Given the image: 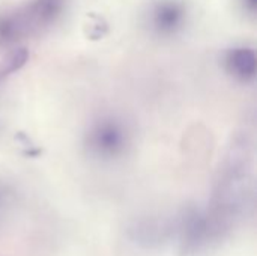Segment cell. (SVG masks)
<instances>
[{
  "label": "cell",
  "mask_w": 257,
  "mask_h": 256,
  "mask_svg": "<svg viewBox=\"0 0 257 256\" xmlns=\"http://www.w3.org/2000/svg\"><path fill=\"white\" fill-rule=\"evenodd\" d=\"M253 154L247 139L236 137L221 164L206 214L220 244L254 211Z\"/></svg>",
  "instance_id": "6da1fadb"
},
{
  "label": "cell",
  "mask_w": 257,
  "mask_h": 256,
  "mask_svg": "<svg viewBox=\"0 0 257 256\" xmlns=\"http://www.w3.org/2000/svg\"><path fill=\"white\" fill-rule=\"evenodd\" d=\"M66 0H29L24 6L0 17V42L14 44L39 35L63 15Z\"/></svg>",
  "instance_id": "7a4b0ae2"
},
{
  "label": "cell",
  "mask_w": 257,
  "mask_h": 256,
  "mask_svg": "<svg viewBox=\"0 0 257 256\" xmlns=\"http://www.w3.org/2000/svg\"><path fill=\"white\" fill-rule=\"evenodd\" d=\"M181 256H200L220 244L206 210L185 207L175 214V241Z\"/></svg>",
  "instance_id": "3957f363"
},
{
  "label": "cell",
  "mask_w": 257,
  "mask_h": 256,
  "mask_svg": "<svg viewBox=\"0 0 257 256\" xmlns=\"http://www.w3.org/2000/svg\"><path fill=\"white\" fill-rule=\"evenodd\" d=\"M131 134L126 124L117 116H101L89 125L84 136L87 152L102 161L120 158L130 146Z\"/></svg>",
  "instance_id": "277c9868"
},
{
  "label": "cell",
  "mask_w": 257,
  "mask_h": 256,
  "mask_svg": "<svg viewBox=\"0 0 257 256\" xmlns=\"http://www.w3.org/2000/svg\"><path fill=\"white\" fill-rule=\"evenodd\" d=\"M125 238L137 249L160 250L175 241V216H143L130 222Z\"/></svg>",
  "instance_id": "5b68a950"
},
{
  "label": "cell",
  "mask_w": 257,
  "mask_h": 256,
  "mask_svg": "<svg viewBox=\"0 0 257 256\" xmlns=\"http://www.w3.org/2000/svg\"><path fill=\"white\" fill-rule=\"evenodd\" d=\"M187 20L188 6L184 0H157L149 6L148 26L158 36L178 35L185 27Z\"/></svg>",
  "instance_id": "8992f818"
},
{
  "label": "cell",
  "mask_w": 257,
  "mask_h": 256,
  "mask_svg": "<svg viewBox=\"0 0 257 256\" xmlns=\"http://www.w3.org/2000/svg\"><path fill=\"white\" fill-rule=\"evenodd\" d=\"M223 65L226 72L241 83H251L256 78L257 56L251 47H235L227 50Z\"/></svg>",
  "instance_id": "52a82bcc"
},
{
  "label": "cell",
  "mask_w": 257,
  "mask_h": 256,
  "mask_svg": "<svg viewBox=\"0 0 257 256\" xmlns=\"http://www.w3.org/2000/svg\"><path fill=\"white\" fill-rule=\"evenodd\" d=\"M29 59V53L26 48H15L6 57L0 60V83L8 78L11 74L18 71Z\"/></svg>",
  "instance_id": "ba28073f"
},
{
  "label": "cell",
  "mask_w": 257,
  "mask_h": 256,
  "mask_svg": "<svg viewBox=\"0 0 257 256\" xmlns=\"http://www.w3.org/2000/svg\"><path fill=\"white\" fill-rule=\"evenodd\" d=\"M12 202H14V196H12L11 189L0 184V226L6 220V217L11 211Z\"/></svg>",
  "instance_id": "9c48e42d"
},
{
  "label": "cell",
  "mask_w": 257,
  "mask_h": 256,
  "mask_svg": "<svg viewBox=\"0 0 257 256\" xmlns=\"http://www.w3.org/2000/svg\"><path fill=\"white\" fill-rule=\"evenodd\" d=\"M241 3H242V8H244V11H245L248 15H251V17H256L257 0H241Z\"/></svg>",
  "instance_id": "30bf717a"
}]
</instances>
